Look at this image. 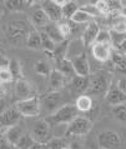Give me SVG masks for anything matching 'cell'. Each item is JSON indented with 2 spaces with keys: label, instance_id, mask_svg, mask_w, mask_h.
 <instances>
[{
  "label": "cell",
  "instance_id": "1",
  "mask_svg": "<svg viewBox=\"0 0 126 149\" xmlns=\"http://www.w3.org/2000/svg\"><path fill=\"white\" fill-rule=\"evenodd\" d=\"M112 84V74L106 70H99L90 75V85H89L87 95H106Z\"/></svg>",
  "mask_w": 126,
  "mask_h": 149
},
{
  "label": "cell",
  "instance_id": "2",
  "mask_svg": "<svg viewBox=\"0 0 126 149\" xmlns=\"http://www.w3.org/2000/svg\"><path fill=\"white\" fill-rule=\"evenodd\" d=\"M30 31L28 29V25L23 20H14L8 24L6 28V39L10 44L13 45H26V40L29 36Z\"/></svg>",
  "mask_w": 126,
  "mask_h": 149
},
{
  "label": "cell",
  "instance_id": "3",
  "mask_svg": "<svg viewBox=\"0 0 126 149\" xmlns=\"http://www.w3.org/2000/svg\"><path fill=\"white\" fill-rule=\"evenodd\" d=\"M78 113L79 111L76 109L75 104L67 103V104H65L64 107H61L60 109L56 110L55 113H52L51 115H48L45 119L51 124V127L64 125V124L69 125V124L78 117Z\"/></svg>",
  "mask_w": 126,
  "mask_h": 149
},
{
  "label": "cell",
  "instance_id": "4",
  "mask_svg": "<svg viewBox=\"0 0 126 149\" xmlns=\"http://www.w3.org/2000/svg\"><path fill=\"white\" fill-rule=\"evenodd\" d=\"M30 135L35 143L46 146V143L52 138V127L46 119H39L31 127Z\"/></svg>",
  "mask_w": 126,
  "mask_h": 149
},
{
  "label": "cell",
  "instance_id": "5",
  "mask_svg": "<svg viewBox=\"0 0 126 149\" xmlns=\"http://www.w3.org/2000/svg\"><path fill=\"white\" fill-rule=\"evenodd\" d=\"M92 129V122L86 117H76L69 125L66 127L65 130V136L71 138V136H83L86 135L91 132Z\"/></svg>",
  "mask_w": 126,
  "mask_h": 149
},
{
  "label": "cell",
  "instance_id": "6",
  "mask_svg": "<svg viewBox=\"0 0 126 149\" xmlns=\"http://www.w3.org/2000/svg\"><path fill=\"white\" fill-rule=\"evenodd\" d=\"M40 100H41V110H45L49 115L67 104L65 100V95L61 92H50L44 98H40Z\"/></svg>",
  "mask_w": 126,
  "mask_h": 149
},
{
  "label": "cell",
  "instance_id": "7",
  "mask_svg": "<svg viewBox=\"0 0 126 149\" xmlns=\"http://www.w3.org/2000/svg\"><path fill=\"white\" fill-rule=\"evenodd\" d=\"M15 108L19 110V113L23 117H38L41 113V100L39 97L31 98V99H26V100H21V102H15Z\"/></svg>",
  "mask_w": 126,
  "mask_h": 149
},
{
  "label": "cell",
  "instance_id": "8",
  "mask_svg": "<svg viewBox=\"0 0 126 149\" xmlns=\"http://www.w3.org/2000/svg\"><path fill=\"white\" fill-rule=\"evenodd\" d=\"M99 149H119L121 146V136L115 130H103L97 134Z\"/></svg>",
  "mask_w": 126,
  "mask_h": 149
},
{
  "label": "cell",
  "instance_id": "9",
  "mask_svg": "<svg viewBox=\"0 0 126 149\" xmlns=\"http://www.w3.org/2000/svg\"><path fill=\"white\" fill-rule=\"evenodd\" d=\"M14 95H15L16 102H21V100H26V99H31V98L38 97V95H36L35 86L26 79H21V80L15 81Z\"/></svg>",
  "mask_w": 126,
  "mask_h": 149
},
{
  "label": "cell",
  "instance_id": "10",
  "mask_svg": "<svg viewBox=\"0 0 126 149\" xmlns=\"http://www.w3.org/2000/svg\"><path fill=\"white\" fill-rule=\"evenodd\" d=\"M90 85V77H79L75 75L67 81V89L70 94H86Z\"/></svg>",
  "mask_w": 126,
  "mask_h": 149
},
{
  "label": "cell",
  "instance_id": "11",
  "mask_svg": "<svg viewBox=\"0 0 126 149\" xmlns=\"http://www.w3.org/2000/svg\"><path fill=\"white\" fill-rule=\"evenodd\" d=\"M23 115L19 113V110L15 108V107H10V108H6L4 110V113L0 115V128H5V129H9V128L19 124V122L21 120Z\"/></svg>",
  "mask_w": 126,
  "mask_h": 149
},
{
  "label": "cell",
  "instance_id": "12",
  "mask_svg": "<svg viewBox=\"0 0 126 149\" xmlns=\"http://www.w3.org/2000/svg\"><path fill=\"white\" fill-rule=\"evenodd\" d=\"M41 9L45 11L49 20L51 23H60L63 20V8L56 4L55 0H49V1H43Z\"/></svg>",
  "mask_w": 126,
  "mask_h": 149
},
{
  "label": "cell",
  "instance_id": "13",
  "mask_svg": "<svg viewBox=\"0 0 126 149\" xmlns=\"http://www.w3.org/2000/svg\"><path fill=\"white\" fill-rule=\"evenodd\" d=\"M114 48L111 44H100V43H95L91 47V53L94 58L100 61V63H106L110 61L111 55H112Z\"/></svg>",
  "mask_w": 126,
  "mask_h": 149
},
{
  "label": "cell",
  "instance_id": "14",
  "mask_svg": "<svg viewBox=\"0 0 126 149\" xmlns=\"http://www.w3.org/2000/svg\"><path fill=\"white\" fill-rule=\"evenodd\" d=\"M99 33H100V26L96 23V20H92V22L89 23L86 28H85V30L83 31V34H81V40H83L85 47L86 48L92 47L95 44Z\"/></svg>",
  "mask_w": 126,
  "mask_h": 149
},
{
  "label": "cell",
  "instance_id": "15",
  "mask_svg": "<svg viewBox=\"0 0 126 149\" xmlns=\"http://www.w3.org/2000/svg\"><path fill=\"white\" fill-rule=\"evenodd\" d=\"M71 61H72V65H74V70L76 75L90 77V64H89L86 53H80L79 55L74 56V59Z\"/></svg>",
  "mask_w": 126,
  "mask_h": 149
},
{
  "label": "cell",
  "instance_id": "16",
  "mask_svg": "<svg viewBox=\"0 0 126 149\" xmlns=\"http://www.w3.org/2000/svg\"><path fill=\"white\" fill-rule=\"evenodd\" d=\"M106 98L107 103L112 107H117V105H123V104H126V95L121 92L120 88L117 86V84H111L110 89L109 92L105 95Z\"/></svg>",
  "mask_w": 126,
  "mask_h": 149
},
{
  "label": "cell",
  "instance_id": "17",
  "mask_svg": "<svg viewBox=\"0 0 126 149\" xmlns=\"http://www.w3.org/2000/svg\"><path fill=\"white\" fill-rule=\"evenodd\" d=\"M49 81H50V89L51 92H61V90L67 85L69 79L65 75H63L56 69H52L51 74L49 75Z\"/></svg>",
  "mask_w": 126,
  "mask_h": 149
},
{
  "label": "cell",
  "instance_id": "18",
  "mask_svg": "<svg viewBox=\"0 0 126 149\" xmlns=\"http://www.w3.org/2000/svg\"><path fill=\"white\" fill-rule=\"evenodd\" d=\"M50 23L51 22L49 20L48 15L45 14V11H44L41 8L35 10L31 15V24L36 28V30H39V29H45Z\"/></svg>",
  "mask_w": 126,
  "mask_h": 149
},
{
  "label": "cell",
  "instance_id": "19",
  "mask_svg": "<svg viewBox=\"0 0 126 149\" xmlns=\"http://www.w3.org/2000/svg\"><path fill=\"white\" fill-rule=\"evenodd\" d=\"M92 105H94L92 97H90V95H87V94L79 95L75 100V107L80 113H87V111H90Z\"/></svg>",
  "mask_w": 126,
  "mask_h": 149
},
{
  "label": "cell",
  "instance_id": "20",
  "mask_svg": "<svg viewBox=\"0 0 126 149\" xmlns=\"http://www.w3.org/2000/svg\"><path fill=\"white\" fill-rule=\"evenodd\" d=\"M58 72H60L67 78L69 80L71 79L72 77H75V70H74V65H72V61L69 60V59H63V60H59L56 61V68H55Z\"/></svg>",
  "mask_w": 126,
  "mask_h": 149
},
{
  "label": "cell",
  "instance_id": "21",
  "mask_svg": "<svg viewBox=\"0 0 126 149\" xmlns=\"http://www.w3.org/2000/svg\"><path fill=\"white\" fill-rule=\"evenodd\" d=\"M31 3L32 1H26V0H6L4 1V6L14 13H21L31 5Z\"/></svg>",
  "mask_w": 126,
  "mask_h": 149
},
{
  "label": "cell",
  "instance_id": "22",
  "mask_svg": "<svg viewBox=\"0 0 126 149\" xmlns=\"http://www.w3.org/2000/svg\"><path fill=\"white\" fill-rule=\"evenodd\" d=\"M111 64L117 72L126 73V55L119 50H114L111 55Z\"/></svg>",
  "mask_w": 126,
  "mask_h": 149
},
{
  "label": "cell",
  "instance_id": "23",
  "mask_svg": "<svg viewBox=\"0 0 126 149\" xmlns=\"http://www.w3.org/2000/svg\"><path fill=\"white\" fill-rule=\"evenodd\" d=\"M69 45H70V39H66V40L61 41V43L56 44V48H55L54 53L49 54V56H50L51 59H54L55 61H59V60L66 59V54H67Z\"/></svg>",
  "mask_w": 126,
  "mask_h": 149
},
{
  "label": "cell",
  "instance_id": "24",
  "mask_svg": "<svg viewBox=\"0 0 126 149\" xmlns=\"http://www.w3.org/2000/svg\"><path fill=\"white\" fill-rule=\"evenodd\" d=\"M9 72L11 73V75H13V79L14 81H18V80H21L24 79V74H23V65L20 63L19 59H16V58H11L9 60Z\"/></svg>",
  "mask_w": 126,
  "mask_h": 149
},
{
  "label": "cell",
  "instance_id": "25",
  "mask_svg": "<svg viewBox=\"0 0 126 149\" xmlns=\"http://www.w3.org/2000/svg\"><path fill=\"white\" fill-rule=\"evenodd\" d=\"M24 134H25V132H24V129L19 125V124H16V125L9 128V129H6V132H5L6 139L9 140V142L13 144L14 147L16 146V143L19 142L20 138H21Z\"/></svg>",
  "mask_w": 126,
  "mask_h": 149
},
{
  "label": "cell",
  "instance_id": "26",
  "mask_svg": "<svg viewBox=\"0 0 126 149\" xmlns=\"http://www.w3.org/2000/svg\"><path fill=\"white\" fill-rule=\"evenodd\" d=\"M26 47L34 50H40L41 47V33L40 30H31L26 40Z\"/></svg>",
  "mask_w": 126,
  "mask_h": 149
},
{
  "label": "cell",
  "instance_id": "27",
  "mask_svg": "<svg viewBox=\"0 0 126 149\" xmlns=\"http://www.w3.org/2000/svg\"><path fill=\"white\" fill-rule=\"evenodd\" d=\"M92 20H94V18H92L91 15H89L87 13H85L84 10H81L79 8V10L72 15L70 22L74 24H78V25H83V24H89L90 22H92Z\"/></svg>",
  "mask_w": 126,
  "mask_h": 149
},
{
  "label": "cell",
  "instance_id": "28",
  "mask_svg": "<svg viewBox=\"0 0 126 149\" xmlns=\"http://www.w3.org/2000/svg\"><path fill=\"white\" fill-rule=\"evenodd\" d=\"M43 31H45L46 34L50 36V38L54 40L56 44H59V43H61V41L65 40L63 36H61V34H60V31H59V29H58V24H56V23H50Z\"/></svg>",
  "mask_w": 126,
  "mask_h": 149
},
{
  "label": "cell",
  "instance_id": "29",
  "mask_svg": "<svg viewBox=\"0 0 126 149\" xmlns=\"http://www.w3.org/2000/svg\"><path fill=\"white\" fill-rule=\"evenodd\" d=\"M78 10H79V5L76 1H72V0L66 1L63 6V18L65 20H70L72 18V15H74Z\"/></svg>",
  "mask_w": 126,
  "mask_h": 149
},
{
  "label": "cell",
  "instance_id": "30",
  "mask_svg": "<svg viewBox=\"0 0 126 149\" xmlns=\"http://www.w3.org/2000/svg\"><path fill=\"white\" fill-rule=\"evenodd\" d=\"M40 33H41V47H43V49L46 52V54L54 53L55 48H56V43L46 34L45 31L40 30Z\"/></svg>",
  "mask_w": 126,
  "mask_h": 149
},
{
  "label": "cell",
  "instance_id": "31",
  "mask_svg": "<svg viewBox=\"0 0 126 149\" xmlns=\"http://www.w3.org/2000/svg\"><path fill=\"white\" fill-rule=\"evenodd\" d=\"M34 70L36 72V74H39V75H41V77H49L52 72L50 65H49V63L46 60L36 61L35 65H34Z\"/></svg>",
  "mask_w": 126,
  "mask_h": 149
},
{
  "label": "cell",
  "instance_id": "32",
  "mask_svg": "<svg viewBox=\"0 0 126 149\" xmlns=\"http://www.w3.org/2000/svg\"><path fill=\"white\" fill-rule=\"evenodd\" d=\"M110 35H111V45L114 50H119L123 43L126 40V33H116L110 29Z\"/></svg>",
  "mask_w": 126,
  "mask_h": 149
},
{
  "label": "cell",
  "instance_id": "33",
  "mask_svg": "<svg viewBox=\"0 0 126 149\" xmlns=\"http://www.w3.org/2000/svg\"><path fill=\"white\" fill-rule=\"evenodd\" d=\"M58 24V29H59V31H60V34H61L63 38L66 40L69 39V36L71 35V33H72V29H71V23H70V20H61L60 23H56Z\"/></svg>",
  "mask_w": 126,
  "mask_h": 149
},
{
  "label": "cell",
  "instance_id": "34",
  "mask_svg": "<svg viewBox=\"0 0 126 149\" xmlns=\"http://www.w3.org/2000/svg\"><path fill=\"white\" fill-rule=\"evenodd\" d=\"M46 148L49 149H63L66 146V140H65L64 138H60V136H52V138L49 140V142L46 143Z\"/></svg>",
  "mask_w": 126,
  "mask_h": 149
},
{
  "label": "cell",
  "instance_id": "35",
  "mask_svg": "<svg viewBox=\"0 0 126 149\" xmlns=\"http://www.w3.org/2000/svg\"><path fill=\"white\" fill-rule=\"evenodd\" d=\"M34 139L31 138V135L30 133H25L21 138H20V140L18 143H16V148H19V149H29L32 144H34Z\"/></svg>",
  "mask_w": 126,
  "mask_h": 149
},
{
  "label": "cell",
  "instance_id": "36",
  "mask_svg": "<svg viewBox=\"0 0 126 149\" xmlns=\"http://www.w3.org/2000/svg\"><path fill=\"white\" fill-rule=\"evenodd\" d=\"M95 43H100V44H111L110 30H106V29H100V33H99V35H97Z\"/></svg>",
  "mask_w": 126,
  "mask_h": 149
},
{
  "label": "cell",
  "instance_id": "37",
  "mask_svg": "<svg viewBox=\"0 0 126 149\" xmlns=\"http://www.w3.org/2000/svg\"><path fill=\"white\" fill-rule=\"evenodd\" d=\"M80 9L84 10L85 13H87L89 15H91L92 18H95V16L100 15V13H99V10H97L95 3H87V4H85V5H83V6H80Z\"/></svg>",
  "mask_w": 126,
  "mask_h": 149
},
{
  "label": "cell",
  "instance_id": "38",
  "mask_svg": "<svg viewBox=\"0 0 126 149\" xmlns=\"http://www.w3.org/2000/svg\"><path fill=\"white\" fill-rule=\"evenodd\" d=\"M14 81L13 79V75H11V73L9 72V69L8 68H3L0 69V84H9V83Z\"/></svg>",
  "mask_w": 126,
  "mask_h": 149
},
{
  "label": "cell",
  "instance_id": "39",
  "mask_svg": "<svg viewBox=\"0 0 126 149\" xmlns=\"http://www.w3.org/2000/svg\"><path fill=\"white\" fill-rule=\"evenodd\" d=\"M114 108H115L114 109L115 117L121 122H126V104L117 105V107H114Z\"/></svg>",
  "mask_w": 126,
  "mask_h": 149
},
{
  "label": "cell",
  "instance_id": "40",
  "mask_svg": "<svg viewBox=\"0 0 126 149\" xmlns=\"http://www.w3.org/2000/svg\"><path fill=\"white\" fill-rule=\"evenodd\" d=\"M95 4H96V8H97V10H99L100 14H103V15L110 14V10H109V5H107L106 0H99V1H95Z\"/></svg>",
  "mask_w": 126,
  "mask_h": 149
},
{
  "label": "cell",
  "instance_id": "41",
  "mask_svg": "<svg viewBox=\"0 0 126 149\" xmlns=\"http://www.w3.org/2000/svg\"><path fill=\"white\" fill-rule=\"evenodd\" d=\"M9 60L10 59H8L5 50H4V49L0 47V69L9 67Z\"/></svg>",
  "mask_w": 126,
  "mask_h": 149
},
{
  "label": "cell",
  "instance_id": "42",
  "mask_svg": "<svg viewBox=\"0 0 126 149\" xmlns=\"http://www.w3.org/2000/svg\"><path fill=\"white\" fill-rule=\"evenodd\" d=\"M117 86H119L121 92L126 95V78H121V79H119V81H117Z\"/></svg>",
  "mask_w": 126,
  "mask_h": 149
},
{
  "label": "cell",
  "instance_id": "43",
  "mask_svg": "<svg viewBox=\"0 0 126 149\" xmlns=\"http://www.w3.org/2000/svg\"><path fill=\"white\" fill-rule=\"evenodd\" d=\"M6 94H8V92H6L5 85H4V84H0V100H4V99H5V97H6Z\"/></svg>",
  "mask_w": 126,
  "mask_h": 149
},
{
  "label": "cell",
  "instance_id": "44",
  "mask_svg": "<svg viewBox=\"0 0 126 149\" xmlns=\"http://www.w3.org/2000/svg\"><path fill=\"white\" fill-rule=\"evenodd\" d=\"M5 109H6V107H5V99H4V100H0V115L4 113Z\"/></svg>",
  "mask_w": 126,
  "mask_h": 149
},
{
  "label": "cell",
  "instance_id": "45",
  "mask_svg": "<svg viewBox=\"0 0 126 149\" xmlns=\"http://www.w3.org/2000/svg\"><path fill=\"white\" fill-rule=\"evenodd\" d=\"M44 147L45 146H43V144H40V143H34L29 149H44Z\"/></svg>",
  "mask_w": 126,
  "mask_h": 149
},
{
  "label": "cell",
  "instance_id": "46",
  "mask_svg": "<svg viewBox=\"0 0 126 149\" xmlns=\"http://www.w3.org/2000/svg\"><path fill=\"white\" fill-rule=\"evenodd\" d=\"M119 52H121V53H124V54H126V40L123 43V45L120 47V49H119Z\"/></svg>",
  "mask_w": 126,
  "mask_h": 149
},
{
  "label": "cell",
  "instance_id": "47",
  "mask_svg": "<svg viewBox=\"0 0 126 149\" xmlns=\"http://www.w3.org/2000/svg\"><path fill=\"white\" fill-rule=\"evenodd\" d=\"M70 149H81V147H80L79 143H72L70 146Z\"/></svg>",
  "mask_w": 126,
  "mask_h": 149
},
{
  "label": "cell",
  "instance_id": "48",
  "mask_svg": "<svg viewBox=\"0 0 126 149\" xmlns=\"http://www.w3.org/2000/svg\"><path fill=\"white\" fill-rule=\"evenodd\" d=\"M63 149H70V147H65V148H63Z\"/></svg>",
  "mask_w": 126,
  "mask_h": 149
},
{
  "label": "cell",
  "instance_id": "49",
  "mask_svg": "<svg viewBox=\"0 0 126 149\" xmlns=\"http://www.w3.org/2000/svg\"><path fill=\"white\" fill-rule=\"evenodd\" d=\"M44 149H49V148H46V147H44Z\"/></svg>",
  "mask_w": 126,
  "mask_h": 149
},
{
  "label": "cell",
  "instance_id": "50",
  "mask_svg": "<svg viewBox=\"0 0 126 149\" xmlns=\"http://www.w3.org/2000/svg\"><path fill=\"white\" fill-rule=\"evenodd\" d=\"M14 149H19V148H16V147H14Z\"/></svg>",
  "mask_w": 126,
  "mask_h": 149
},
{
  "label": "cell",
  "instance_id": "51",
  "mask_svg": "<svg viewBox=\"0 0 126 149\" xmlns=\"http://www.w3.org/2000/svg\"><path fill=\"white\" fill-rule=\"evenodd\" d=\"M0 47H1V45H0Z\"/></svg>",
  "mask_w": 126,
  "mask_h": 149
},
{
  "label": "cell",
  "instance_id": "52",
  "mask_svg": "<svg viewBox=\"0 0 126 149\" xmlns=\"http://www.w3.org/2000/svg\"><path fill=\"white\" fill-rule=\"evenodd\" d=\"M125 55H126V54H125Z\"/></svg>",
  "mask_w": 126,
  "mask_h": 149
}]
</instances>
